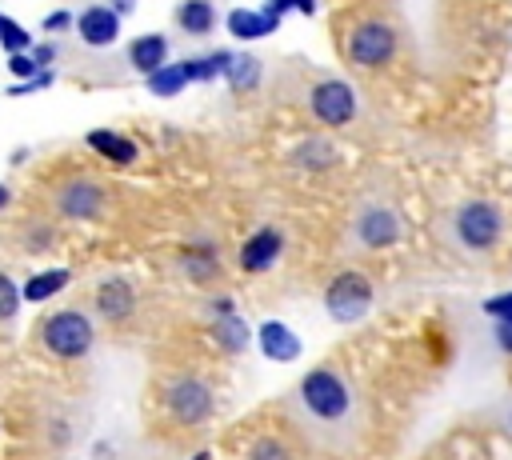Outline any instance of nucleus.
Listing matches in <instances>:
<instances>
[{
  "instance_id": "19",
  "label": "nucleus",
  "mask_w": 512,
  "mask_h": 460,
  "mask_svg": "<svg viewBox=\"0 0 512 460\" xmlns=\"http://www.w3.org/2000/svg\"><path fill=\"white\" fill-rule=\"evenodd\" d=\"M176 24L188 32V36H208L216 28V8L208 0H184L176 8Z\"/></svg>"
},
{
  "instance_id": "38",
  "label": "nucleus",
  "mask_w": 512,
  "mask_h": 460,
  "mask_svg": "<svg viewBox=\"0 0 512 460\" xmlns=\"http://www.w3.org/2000/svg\"><path fill=\"white\" fill-rule=\"evenodd\" d=\"M0 20H4V12H0Z\"/></svg>"
},
{
  "instance_id": "20",
  "label": "nucleus",
  "mask_w": 512,
  "mask_h": 460,
  "mask_svg": "<svg viewBox=\"0 0 512 460\" xmlns=\"http://www.w3.org/2000/svg\"><path fill=\"white\" fill-rule=\"evenodd\" d=\"M212 336H216V340H220V348H228V352H244V348H248V324H244L232 308L216 316Z\"/></svg>"
},
{
  "instance_id": "11",
  "label": "nucleus",
  "mask_w": 512,
  "mask_h": 460,
  "mask_svg": "<svg viewBox=\"0 0 512 460\" xmlns=\"http://www.w3.org/2000/svg\"><path fill=\"white\" fill-rule=\"evenodd\" d=\"M120 20H124V16H116L108 4H92V8H84V12L76 16V32H80V40H84L88 48H108V44H116V36H120Z\"/></svg>"
},
{
  "instance_id": "1",
  "label": "nucleus",
  "mask_w": 512,
  "mask_h": 460,
  "mask_svg": "<svg viewBox=\"0 0 512 460\" xmlns=\"http://www.w3.org/2000/svg\"><path fill=\"white\" fill-rule=\"evenodd\" d=\"M440 232H444L448 248H456L460 256L480 260V256H488V252L500 244V236H504V208H500L496 200L472 196V200L456 204V208L444 216Z\"/></svg>"
},
{
  "instance_id": "28",
  "label": "nucleus",
  "mask_w": 512,
  "mask_h": 460,
  "mask_svg": "<svg viewBox=\"0 0 512 460\" xmlns=\"http://www.w3.org/2000/svg\"><path fill=\"white\" fill-rule=\"evenodd\" d=\"M272 16H280L284 20V12H300V16H312L316 12V0H268L264 4Z\"/></svg>"
},
{
  "instance_id": "9",
  "label": "nucleus",
  "mask_w": 512,
  "mask_h": 460,
  "mask_svg": "<svg viewBox=\"0 0 512 460\" xmlns=\"http://www.w3.org/2000/svg\"><path fill=\"white\" fill-rule=\"evenodd\" d=\"M56 208H60L64 216H72V220H96L100 208H104V188H100V180H88V176L68 180V184L60 188V196H56Z\"/></svg>"
},
{
  "instance_id": "30",
  "label": "nucleus",
  "mask_w": 512,
  "mask_h": 460,
  "mask_svg": "<svg viewBox=\"0 0 512 460\" xmlns=\"http://www.w3.org/2000/svg\"><path fill=\"white\" fill-rule=\"evenodd\" d=\"M8 72H12V76H20V80H32V76H36V72H44V68H40L32 56L12 52V56H8Z\"/></svg>"
},
{
  "instance_id": "31",
  "label": "nucleus",
  "mask_w": 512,
  "mask_h": 460,
  "mask_svg": "<svg viewBox=\"0 0 512 460\" xmlns=\"http://www.w3.org/2000/svg\"><path fill=\"white\" fill-rule=\"evenodd\" d=\"M48 84H52V72L44 68V72H36L32 80H16V84L8 88V96H28V92H44Z\"/></svg>"
},
{
  "instance_id": "13",
  "label": "nucleus",
  "mask_w": 512,
  "mask_h": 460,
  "mask_svg": "<svg viewBox=\"0 0 512 460\" xmlns=\"http://www.w3.org/2000/svg\"><path fill=\"white\" fill-rule=\"evenodd\" d=\"M96 312L108 320V324H120L136 312V288L124 280V276H108L100 280L96 288Z\"/></svg>"
},
{
  "instance_id": "21",
  "label": "nucleus",
  "mask_w": 512,
  "mask_h": 460,
  "mask_svg": "<svg viewBox=\"0 0 512 460\" xmlns=\"http://www.w3.org/2000/svg\"><path fill=\"white\" fill-rule=\"evenodd\" d=\"M144 84H148L152 96H180V92L188 88V76H184L180 64H160L156 72L144 76Z\"/></svg>"
},
{
  "instance_id": "24",
  "label": "nucleus",
  "mask_w": 512,
  "mask_h": 460,
  "mask_svg": "<svg viewBox=\"0 0 512 460\" xmlns=\"http://www.w3.org/2000/svg\"><path fill=\"white\" fill-rule=\"evenodd\" d=\"M0 48L12 56V52H28L32 48V32L20 24V20H12V16H4L0 20Z\"/></svg>"
},
{
  "instance_id": "26",
  "label": "nucleus",
  "mask_w": 512,
  "mask_h": 460,
  "mask_svg": "<svg viewBox=\"0 0 512 460\" xmlns=\"http://www.w3.org/2000/svg\"><path fill=\"white\" fill-rule=\"evenodd\" d=\"M20 288H16V280L8 276V272H0V320H12L16 316V308H20Z\"/></svg>"
},
{
  "instance_id": "29",
  "label": "nucleus",
  "mask_w": 512,
  "mask_h": 460,
  "mask_svg": "<svg viewBox=\"0 0 512 460\" xmlns=\"http://www.w3.org/2000/svg\"><path fill=\"white\" fill-rule=\"evenodd\" d=\"M40 28H44L48 36H60V32H68V28H76V16H72L68 8H60V12H48V16L40 20Z\"/></svg>"
},
{
  "instance_id": "4",
  "label": "nucleus",
  "mask_w": 512,
  "mask_h": 460,
  "mask_svg": "<svg viewBox=\"0 0 512 460\" xmlns=\"http://www.w3.org/2000/svg\"><path fill=\"white\" fill-rule=\"evenodd\" d=\"M92 340H96V328H92V320H88L84 312H76V308L52 312V316L40 324V344H44L56 360H80V356H88Z\"/></svg>"
},
{
  "instance_id": "10",
  "label": "nucleus",
  "mask_w": 512,
  "mask_h": 460,
  "mask_svg": "<svg viewBox=\"0 0 512 460\" xmlns=\"http://www.w3.org/2000/svg\"><path fill=\"white\" fill-rule=\"evenodd\" d=\"M256 348H260V356L272 360V364H292V360L304 352L300 336H296L284 320H264V324L256 328Z\"/></svg>"
},
{
  "instance_id": "7",
  "label": "nucleus",
  "mask_w": 512,
  "mask_h": 460,
  "mask_svg": "<svg viewBox=\"0 0 512 460\" xmlns=\"http://www.w3.org/2000/svg\"><path fill=\"white\" fill-rule=\"evenodd\" d=\"M396 56V28L388 20H360L348 32V60L360 68H380Z\"/></svg>"
},
{
  "instance_id": "33",
  "label": "nucleus",
  "mask_w": 512,
  "mask_h": 460,
  "mask_svg": "<svg viewBox=\"0 0 512 460\" xmlns=\"http://www.w3.org/2000/svg\"><path fill=\"white\" fill-rule=\"evenodd\" d=\"M496 344H500V352H512V320L496 324Z\"/></svg>"
},
{
  "instance_id": "2",
  "label": "nucleus",
  "mask_w": 512,
  "mask_h": 460,
  "mask_svg": "<svg viewBox=\"0 0 512 460\" xmlns=\"http://www.w3.org/2000/svg\"><path fill=\"white\" fill-rule=\"evenodd\" d=\"M296 400L304 408V416L320 428H348L356 416V396L348 388V380L336 368H312L300 376Z\"/></svg>"
},
{
  "instance_id": "3",
  "label": "nucleus",
  "mask_w": 512,
  "mask_h": 460,
  "mask_svg": "<svg viewBox=\"0 0 512 460\" xmlns=\"http://www.w3.org/2000/svg\"><path fill=\"white\" fill-rule=\"evenodd\" d=\"M372 300H376V288L364 272L356 268H344L336 272L328 284H324V312L336 320V324H356L372 312Z\"/></svg>"
},
{
  "instance_id": "32",
  "label": "nucleus",
  "mask_w": 512,
  "mask_h": 460,
  "mask_svg": "<svg viewBox=\"0 0 512 460\" xmlns=\"http://www.w3.org/2000/svg\"><path fill=\"white\" fill-rule=\"evenodd\" d=\"M32 60H36L40 68H48V64L56 60V48H52V44H40V48H32Z\"/></svg>"
},
{
  "instance_id": "15",
  "label": "nucleus",
  "mask_w": 512,
  "mask_h": 460,
  "mask_svg": "<svg viewBox=\"0 0 512 460\" xmlns=\"http://www.w3.org/2000/svg\"><path fill=\"white\" fill-rule=\"evenodd\" d=\"M128 64H132L140 76H148V72H156L160 64H168V36H164V32H144V36L128 40Z\"/></svg>"
},
{
  "instance_id": "36",
  "label": "nucleus",
  "mask_w": 512,
  "mask_h": 460,
  "mask_svg": "<svg viewBox=\"0 0 512 460\" xmlns=\"http://www.w3.org/2000/svg\"><path fill=\"white\" fill-rule=\"evenodd\" d=\"M192 460H208V452H196V456H192Z\"/></svg>"
},
{
  "instance_id": "35",
  "label": "nucleus",
  "mask_w": 512,
  "mask_h": 460,
  "mask_svg": "<svg viewBox=\"0 0 512 460\" xmlns=\"http://www.w3.org/2000/svg\"><path fill=\"white\" fill-rule=\"evenodd\" d=\"M8 200H12V192H8V188H4V184H0V208H4V204H8Z\"/></svg>"
},
{
  "instance_id": "5",
  "label": "nucleus",
  "mask_w": 512,
  "mask_h": 460,
  "mask_svg": "<svg viewBox=\"0 0 512 460\" xmlns=\"http://www.w3.org/2000/svg\"><path fill=\"white\" fill-rule=\"evenodd\" d=\"M404 236V220L392 204L384 200H368L356 208L352 216V240L360 252H380V248H392L396 240Z\"/></svg>"
},
{
  "instance_id": "8",
  "label": "nucleus",
  "mask_w": 512,
  "mask_h": 460,
  "mask_svg": "<svg viewBox=\"0 0 512 460\" xmlns=\"http://www.w3.org/2000/svg\"><path fill=\"white\" fill-rule=\"evenodd\" d=\"M356 92L348 80H316L308 92V112L324 124V128H344L356 120Z\"/></svg>"
},
{
  "instance_id": "34",
  "label": "nucleus",
  "mask_w": 512,
  "mask_h": 460,
  "mask_svg": "<svg viewBox=\"0 0 512 460\" xmlns=\"http://www.w3.org/2000/svg\"><path fill=\"white\" fill-rule=\"evenodd\" d=\"M108 8H112V12H116V16H128V12H132V8H136V0H112V4H108Z\"/></svg>"
},
{
  "instance_id": "18",
  "label": "nucleus",
  "mask_w": 512,
  "mask_h": 460,
  "mask_svg": "<svg viewBox=\"0 0 512 460\" xmlns=\"http://www.w3.org/2000/svg\"><path fill=\"white\" fill-rule=\"evenodd\" d=\"M224 80L232 92H252L260 84V60L252 52H224Z\"/></svg>"
},
{
  "instance_id": "16",
  "label": "nucleus",
  "mask_w": 512,
  "mask_h": 460,
  "mask_svg": "<svg viewBox=\"0 0 512 460\" xmlns=\"http://www.w3.org/2000/svg\"><path fill=\"white\" fill-rule=\"evenodd\" d=\"M84 140H88V148H92V152H100V156H104V160H112V164H132V160H136V152H140L132 136L112 132V128H92Z\"/></svg>"
},
{
  "instance_id": "25",
  "label": "nucleus",
  "mask_w": 512,
  "mask_h": 460,
  "mask_svg": "<svg viewBox=\"0 0 512 460\" xmlns=\"http://www.w3.org/2000/svg\"><path fill=\"white\" fill-rule=\"evenodd\" d=\"M248 460H292V452L280 436H260V440H252Z\"/></svg>"
},
{
  "instance_id": "6",
  "label": "nucleus",
  "mask_w": 512,
  "mask_h": 460,
  "mask_svg": "<svg viewBox=\"0 0 512 460\" xmlns=\"http://www.w3.org/2000/svg\"><path fill=\"white\" fill-rule=\"evenodd\" d=\"M164 408H168V416H172L176 424L196 428V424H204V420L212 416L216 396H212V388H208L204 376L184 372V376H176V380L168 384V392H164Z\"/></svg>"
},
{
  "instance_id": "12",
  "label": "nucleus",
  "mask_w": 512,
  "mask_h": 460,
  "mask_svg": "<svg viewBox=\"0 0 512 460\" xmlns=\"http://www.w3.org/2000/svg\"><path fill=\"white\" fill-rule=\"evenodd\" d=\"M280 252H284V236H280V228H256L248 240H244V248H240V268L244 272H268L276 260H280Z\"/></svg>"
},
{
  "instance_id": "17",
  "label": "nucleus",
  "mask_w": 512,
  "mask_h": 460,
  "mask_svg": "<svg viewBox=\"0 0 512 460\" xmlns=\"http://www.w3.org/2000/svg\"><path fill=\"white\" fill-rule=\"evenodd\" d=\"M68 284H72V268H44V272H32V276L24 280L20 296H24L28 304H44V300H52L56 292H64Z\"/></svg>"
},
{
  "instance_id": "22",
  "label": "nucleus",
  "mask_w": 512,
  "mask_h": 460,
  "mask_svg": "<svg viewBox=\"0 0 512 460\" xmlns=\"http://www.w3.org/2000/svg\"><path fill=\"white\" fill-rule=\"evenodd\" d=\"M180 264H184V272H188L196 284H208V280L216 276V252H212L208 244H192V248L180 256Z\"/></svg>"
},
{
  "instance_id": "14",
  "label": "nucleus",
  "mask_w": 512,
  "mask_h": 460,
  "mask_svg": "<svg viewBox=\"0 0 512 460\" xmlns=\"http://www.w3.org/2000/svg\"><path fill=\"white\" fill-rule=\"evenodd\" d=\"M224 28L236 40H260V36H272L280 28V16H272L268 8H232L224 16Z\"/></svg>"
},
{
  "instance_id": "37",
  "label": "nucleus",
  "mask_w": 512,
  "mask_h": 460,
  "mask_svg": "<svg viewBox=\"0 0 512 460\" xmlns=\"http://www.w3.org/2000/svg\"><path fill=\"white\" fill-rule=\"evenodd\" d=\"M508 428H512V404H508Z\"/></svg>"
},
{
  "instance_id": "23",
  "label": "nucleus",
  "mask_w": 512,
  "mask_h": 460,
  "mask_svg": "<svg viewBox=\"0 0 512 460\" xmlns=\"http://www.w3.org/2000/svg\"><path fill=\"white\" fill-rule=\"evenodd\" d=\"M292 160L300 168H328V164H336V148L328 140H304V144H296Z\"/></svg>"
},
{
  "instance_id": "27",
  "label": "nucleus",
  "mask_w": 512,
  "mask_h": 460,
  "mask_svg": "<svg viewBox=\"0 0 512 460\" xmlns=\"http://www.w3.org/2000/svg\"><path fill=\"white\" fill-rule=\"evenodd\" d=\"M480 312L492 320V324H508L512 320V292H500V296H488L480 304Z\"/></svg>"
}]
</instances>
